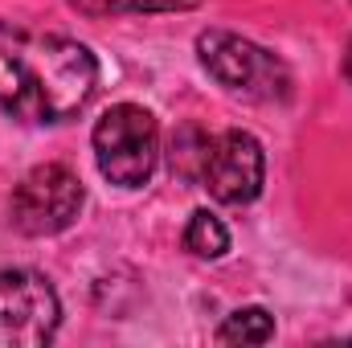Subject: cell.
Masks as SVG:
<instances>
[{
	"label": "cell",
	"mask_w": 352,
	"mask_h": 348,
	"mask_svg": "<svg viewBox=\"0 0 352 348\" xmlns=\"http://www.w3.org/2000/svg\"><path fill=\"white\" fill-rule=\"evenodd\" d=\"M87 205V188L70 164H37L33 173L21 176V184L12 188V226L29 238H54L62 230H70L78 221Z\"/></svg>",
	"instance_id": "277c9868"
},
{
	"label": "cell",
	"mask_w": 352,
	"mask_h": 348,
	"mask_svg": "<svg viewBox=\"0 0 352 348\" xmlns=\"http://www.w3.org/2000/svg\"><path fill=\"white\" fill-rule=\"evenodd\" d=\"M217 345H270L274 340V316L266 307H238L226 316V324L213 332Z\"/></svg>",
	"instance_id": "52a82bcc"
},
{
	"label": "cell",
	"mask_w": 352,
	"mask_h": 348,
	"mask_svg": "<svg viewBox=\"0 0 352 348\" xmlns=\"http://www.w3.org/2000/svg\"><path fill=\"white\" fill-rule=\"evenodd\" d=\"M209 140H213V135H205V131H197V127L176 131V140H173V168L176 173L188 176V180H197V176H201V164H205V152H209Z\"/></svg>",
	"instance_id": "30bf717a"
},
{
	"label": "cell",
	"mask_w": 352,
	"mask_h": 348,
	"mask_svg": "<svg viewBox=\"0 0 352 348\" xmlns=\"http://www.w3.org/2000/svg\"><path fill=\"white\" fill-rule=\"evenodd\" d=\"M197 58L205 74L230 94H242L254 102H283L291 94V70L283 66V58H274L258 41L238 37L230 29H205L197 37Z\"/></svg>",
	"instance_id": "3957f363"
},
{
	"label": "cell",
	"mask_w": 352,
	"mask_h": 348,
	"mask_svg": "<svg viewBox=\"0 0 352 348\" xmlns=\"http://www.w3.org/2000/svg\"><path fill=\"white\" fill-rule=\"evenodd\" d=\"M98 62L82 41L0 29V107L21 123H66L90 102Z\"/></svg>",
	"instance_id": "6da1fadb"
},
{
	"label": "cell",
	"mask_w": 352,
	"mask_h": 348,
	"mask_svg": "<svg viewBox=\"0 0 352 348\" xmlns=\"http://www.w3.org/2000/svg\"><path fill=\"white\" fill-rule=\"evenodd\" d=\"M90 144H94L98 173L119 188H144L156 173L160 127H156V115L140 102L107 107L90 131Z\"/></svg>",
	"instance_id": "7a4b0ae2"
},
{
	"label": "cell",
	"mask_w": 352,
	"mask_h": 348,
	"mask_svg": "<svg viewBox=\"0 0 352 348\" xmlns=\"http://www.w3.org/2000/svg\"><path fill=\"white\" fill-rule=\"evenodd\" d=\"M184 250L197 254V259H226V250H230V230L221 226L217 213L197 209V213L188 217V226H184Z\"/></svg>",
	"instance_id": "ba28073f"
},
{
	"label": "cell",
	"mask_w": 352,
	"mask_h": 348,
	"mask_svg": "<svg viewBox=\"0 0 352 348\" xmlns=\"http://www.w3.org/2000/svg\"><path fill=\"white\" fill-rule=\"evenodd\" d=\"M201 0H74L87 17H119V12H188Z\"/></svg>",
	"instance_id": "9c48e42d"
},
{
	"label": "cell",
	"mask_w": 352,
	"mask_h": 348,
	"mask_svg": "<svg viewBox=\"0 0 352 348\" xmlns=\"http://www.w3.org/2000/svg\"><path fill=\"white\" fill-rule=\"evenodd\" d=\"M344 78L352 83V45H349V54H344Z\"/></svg>",
	"instance_id": "8fae6325"
},
{
	"label": "cell",
	"mask_w": 352,
	"mask_h": 348,
	"mask_svg": "<svg viewBox=\"0 0 352 348\" xmlns=\"http://www.w3.org/2000/svg\"><path fill=\"white\" fill-rule=\"evenodd\" d=\"M62 324V303L41 270L8 266L0 270V348L50 345Z\"/></svg>",
	"instance_id": "5b68a950"
},
{
	"label": "cell",
	"mask_w": 352,
	"mask_h": 348,
	"mask_svg": "<svg viewBox=\"0 0 352 348\" xmlns=\"http://www.w3.org/2000/svg\"><path fill=\"white\" fill-rule=\"evenodd\" d=\"M197 180L221 205H250L263 193V180H266L263 144L250 131H242V127H230V131L213 135Z\"/></svg>",
	"instance_id": "8992f818"
}]
</instances>
